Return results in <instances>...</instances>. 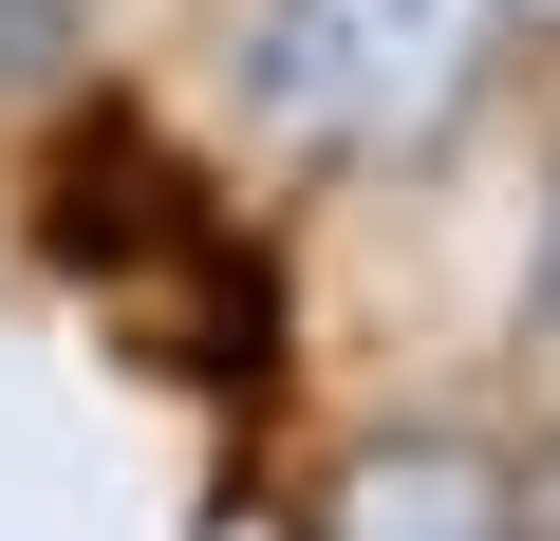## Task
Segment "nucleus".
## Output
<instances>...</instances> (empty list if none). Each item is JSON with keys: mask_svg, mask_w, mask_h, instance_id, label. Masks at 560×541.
Returning a JSON list of instances; mask_svg holds the SVG:
<instances>
[{"mask_svg": "<svg viewBox=\"0 0 560 541\" xmlns=\"http://www.w3.org/2000/svg\"><path fill=\"white\" fill-rule=\"evenodd\" d=\"M504 20H560V0H504Z\"/></svg>", "mask_w": 560, "mask_h": 541, "instance_id": "nucleus-4", "label": "nucleus"}, {"mask_svg": "<svg viewBox=\"0 0 560 541\" xmlns=\"http://www.w3.org/2000/svg\"><path fill=\"white\" fill-rule=\"evenodd\" d=\"M486 57H504V0H261L243 113L318 168H393L486 94Z\"/></svg>", "mask_w": 560, "mask_h": 541, "instance_id": "nucleus-1", "label": "nucleus"}, {"mask_svg": "<svg viewBox=\"0 0 560 541\" xmlns=\"http://www.w3.org/2000/svg\"><path fill=\"white\" fill-rule=\"evenodd\" d=\"M337 541H523V485L467 430H374L337 467Z\"/></svg>", "mask_w": 560, "mask_h": 541, "instance_id": "nucleus-2", "label": "nucleus"}, {"mask_svg": "<svg viewBox=\"0 0 560 541\" xmlns=\"http://www.w3.org/2000/svg\"><path fill=\"white\" fill-rule=\"evenodd\" d=\"M541 337H560V243H541Z\"/></svg>", "mask_w": 560, "mask_h": 541, "instance_id": "nucleus-3", "label": "nucleus"}]
</instances>
